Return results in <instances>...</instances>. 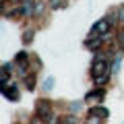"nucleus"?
I'll return each instance as SVG.
<instances>
[{
  "instance_id": "obj_8",
  "label": "nucleus",
  "mask_w": 124,
  "mask_h": 124,
  "mask_svg": "<svg viewBox=\"0 0 124 124\" xmlns=\"http://www.w3.org/2000/svg\"><path fill=\"white\" fill-rule=\"evenodd\" d=\"M95 79V85H103L108 81V75H101V77H93Z\"/></svg>"
},
{
  "instance_id": "obj_9",
  "label": "nucleus",
  "mask_w": 124,
  "mask_h": 124,
  "mask_svg": "<svg viewBox=\"0 0 124 124\" xmlns=\"http://www.w3.org/2000/svg\"><path fill=\"white\" fill-rule=\"evenodd\" d=\"M25 83H27V87H29V89H33V83H35V79H33V77H27Z\"/></svg>"
},
{
  "instance_id": "obj_14",
  "label": "nucleus",
  "mask_w": 124,
  "mask_h": 124,
  "mask_svg": "<svg viewBox=\"0 0 124 124\" xmlns=\"http://www.w3.org/2000/svg\"><path fill=\"white\" fill-rule=\"evenodd\" d=\"M46 85H48L46 89H52V85H54V79H48V81H46Z\"/></svg>"
},
{
  "instance_id": "obj_4",
  "label": "nucleus",
  "mask_w": 124,
  "mask_h": 124,
  "mask_svg": "<svg viewBox=\"0 0 124 124\" xmlns=\"http://www.w3.org/2000/svg\"><path fill=\"white\" fill-rule=\"evenodd\" d=\"M21 10H23V15H31V13H33V0H25Z\"/></svg>"
},
{
  "instance_id": "obj_11",
  "label": "nucleus",
  "mask_w": 124,
  "mask_h": 124,
  "mask_svg": "<svg viewBox=\"0 0 124 124\" xmlns=\"http://www.w3.org/2000/svg\"><path fill=\"white\" fill-rule=\"evenodd\" d=\"M99 41H101V39H95V41H87V46H89V48H97V46H99Z\"/></svg>"
},
{
  "instance_id": "obj_2",
  "label": "nucleus",
  "mask_w": 124,
  "mask_h": 124,
  "mask_svg": "<svg viewBox=\"0 0 124 124\" xmlns=\"http://www.w3.org/2000/svg\"><path fill=\"white\" fill-rule=\"evenodd\" d=\"M110 25H112V23L108 21V19H101V21L95 23V27H93V33H108Z\"/></svg>"
},
{
  "instance_id": "obj_10",
  "label": "nucleus",
  "mask_w": 124,
  "mask_h": 124,
  "mask_svg": "<svg viewBox=\"0 0 124 124\" xmlns=\"http://www.w3.org/2000/svg\"><path fill=\"white\" fill-rule=\"evenodd\" d=\"M118 41H120V48L124 50V31H120V35H118Z\"/></svg>"
},
{
  "instance_id": "obj_1",
  "label": "nucleus",
  "mask_w": 124,
  "mask_h": 124,
  "mask_svg": "<svg viewBox=\"0 0 124 124\" xmlns=\"http://www.w3.org/2000/svg\"><path fill=\"white\" fill-rule=\"evenodd\" d=\"M108 70H110V64H108L106 60H97V62H93V77L108 75Z\"/></svg>"
},
{
  "instance_id": "obj_7",
  "label": "nucleus",
  "mask_w": 124,
  "mask_h": 124,
  "mask_svg": "<svg viewBox=\"0 0 124 124\" xmlns=\"http://www.w3.org/2000/svg\"><path fill=\"white\" fill-rule=\"evenodd\" d=\"M101 97H103V91H97V93H89V95H87V101H93V99H97V101H99Z\"/></svg>"
},
{
  "instance_id": "obj_3",
  "label": "nucleus",
  "mask_w": 124,
  "mask_h": 124,
  "mask_svg": "<svg viewBox=\"0 0 124 124\" xmlns=\"http://www.w3.org/2000/svg\"><path fill=\"white\" fill-rule=\"evenodd\" d=\"M91 116H93V118H108V110H106V108H93Z\"/></svg>"
},
{
  "instance_id": "obj_13",
  "label": "nucleus",
  "mask_w": 124,
  "mask_h": 124,
  "mask_svg": "<svg viewBox=\"0 0 124 124\" xmlns=\"http://www.w3.org/2000/svg\"><path fill=\"white\" fill-rule=\"evenodd\" d=\"M120 23H122V25H124V6H122V8H120Z\"/></svg>"
},
{
  "instance_id": "obj_5",
  "label": "nucleus",
  "mask_w": 124,
  "mask_h": 124,
  "mask_svg": "<svg viewBox=\"0 0 124 124\" xmlns=\"http://www.w3.org/2000/svg\"><path fill=\"white\" fill-rule=\"evenodd\" d=\"M37 112H39L41 116H44V114H48V112H50V106H48V101H39V106H37Z\"/></svg>"
},
{
  "instance_id": "obj_12",
  "label": "nucleus",
  "mask_w": 124,
  "mask_h": 124,
  "mask_svg": "<svg viewBox=\"0 0 124 124\" xmlns=\"http://www.w3.org/2000/svg\"><path fill=\"white\" fill-rule=\"evenodd\" d=\"M118 66H120V58H116V60H114V72L118 70Z\"/></svg>"
},
{
  "instance_id": "obj_6",
  "label": "nucleus",
  "mask_w": 124,
  "mask_h": 124,
  "mask_svg": "<svg viewBox=\"0 0 124 124\" xmlns=\"http://www.w3.org/2000/svg\"><path fill=\"white\" fill-rule=\"evenodd\" d=\"M4 93H6V97L8 99H19V93H17V89H15V85H13V89H4Z\"/></svg>"
}]
</instances>
